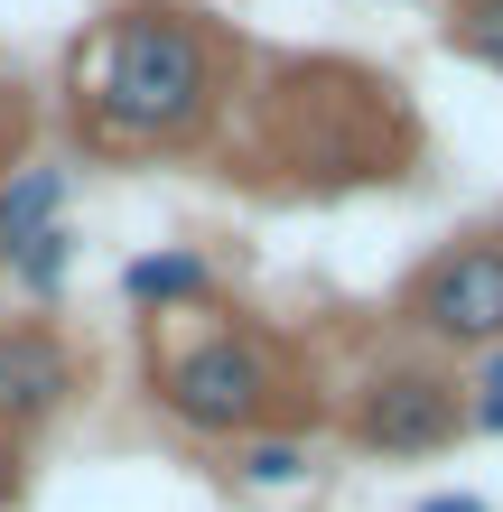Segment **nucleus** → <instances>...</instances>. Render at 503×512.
Masks as SVG:
<instances>
[{"mask_svg":"<svg viewBox=\"0 0 503 512\" xmlns=\"http://www.w3.org/2000/svg\"><path fill=\"white\" fill-rule=\"evenodd\" d=\"M94 122L112 140H187L224 94V38L205 10H177V0H140V10H112L94 38Z\"/></svg>","mask_w":503,"mask_h":512,"instance_id":"1","label":"nucleus"},{"mask_svg":"<svg viewBox=\"0 0 503 512\" xmlns=\"http://www.w3.org/2000/svg\"><path fill=\"white\" fill-rule=\"evenodd\" d=\"M159 391H168V410L187 419V429L243 438V429H261V419L289 401V354L243 336V326H196L187 345L159 354Z\"/></svg>","mask_w":503,"mask_h":512,"instance_id":"2","label":"nucleus"},{"mask_svg":"<svg viewBox=\"0 0 503 512\" xmlns=\"http://www.w3.org/2000/svg\"><path fill=\"white\" fill-rule=\"evenodd\" d=\"M345 438L373 457H438L466 438V382L438 364H382L345 410Z\"/></svg>","mask_w":503,"mask_h":512,"instance_id":"3","label":"nucleus"},{"mask_svg":"<svg viewBox=\"0 0 503 512\" xmlns=\"http://www.w3.org/2000/svg\"><path fill=\"white\" fill-rule=\"evenodd\" d=\"M410 326L438 345H466V354H494L503 345V243H448L420 280H410Z\"/></svg>","mask_w":503,"mask_h":512,"instance_id":"4","label":"nucleus"},{"mask_svg":"<svg viewBox=\"0 0 503 512\" xmlns=\"http://www.w3.org/2000/svg\"><path fill=\"white\" fill-rule=\"evenodd\" d=\"M75 391V345L56 326H0V447L47 429Z\"/></svg>","mask_w":503,"mask_h":512,"instance_id":"5","label":"nucleus"},{"mask_svg":"<svg viewBox=\"0 0 503 512\" xmlns=\"http://www.w3.org/2000/svg\"><path fill=\"white\" fill-rule=\"evenodd\" d=\"M47 224H66V168H56V159L10 168V177H0V280H10V261L38 243Z\"/></svg>","mask_w":503,"mask_h":512,"instance_id":"6","label":"nucleus"},{"mask_svg":"<svg viewBox=\"0 0 503 512\" xmlns=\"http://www.w3.org/2000/svg\"><path fill=\"white\" fill-rule=\"evenodd\" d=\"M122 298H131V308H205V298H215V270H205L196 243L140 252V261H122Z\"/></svg>","mask_w":503,"mask_h":512,"instance_id":"7","label":"nucleus"},{"mask_svg":"<svg viewBox=\"0 0 503 512\" xmlns=\"http://www.w3.org/2000/svg\"><path fill=\"white\" fill-rule=\"evenodd\" d=\"M66 270H75V233H66V224H47L38 243L10 261V280H19L28 298H56V289H66Z\"/></svg>","mask_w":503,"mask_h":512,"instance_id":"8","label":"nucleus"},{"mask_svg":"<svg viewBox=\"0 0 503 512\" xmlns=\"http://www.w3.org/2000/svg\"><path fill=\"white\" fill-rule=\"evenodd\" d=\"M457 47L503 75V0H457Z\"/></svg>","mask_w":503,"mask_h":512,"instance_id":"9","label":"nucleus"},{"mask_svg":"<svg viewBox=\"0 0 503 512\" xmlns=\"http://www.w3.org/2000/svg\"><path fill=\"white\" fill-rule=\"evenodd\" d=\"M243 475H252V485H299V475H308V447L299 438H252L243 447Z\"/></svg>","mask_w":503,"mask_h":512,"instance_id":"10","label":"nucleus"},{"mask_svg":"<svg viewBox=\"0 0 503 512\" xmlns=\"http://www.w3.org/2000/svg\"><path fill=\"white\" fill-rule=\"evenodd\" d=\"M466 429H485V438H503V345L476 364V382H466Z\"/></svg>","mask_w":503,"mask_h":512,"instance_id":"11","label":"nucleus"},{"mask_svg":"<svg viewBox=\"0 0 503 512\" xmlns=\"http://www.w3.org/2000/svg\"><path fill=\"white\" fill-rule=\"evenodd\" d=\"M420 512H494V503H485V494H429Z\"/></svg>","mask_w":503,"mask_h":512,"instance_id":"12","label":"nucleus"}]
</instances>
